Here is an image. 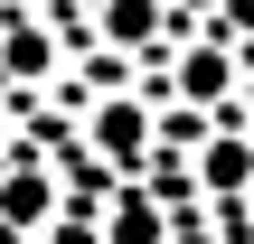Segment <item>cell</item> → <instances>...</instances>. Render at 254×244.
Instances as JSON below:
<instances>
[{"instance_id":"7","label":"cell","mask_w":254,"mask_h":244,"mask_svg":"<svg viewBox=\"0 0 254 244\" xmlns=\"http://www.w3.org/2000/svg\"><path fill=\"white\" fill-rule=\"evenodd\" d=\"M226 19H236V28H254V0H226Z\"/></svg>"},{"instance_id":"1","label":"cell","mask_w":254,"mask_h":244,"mask_svg":"<svg viewBox=\"0 0 254 244\" xmlns=\"http://www.w3.org/2000/svg\"><path fill=\"white\" fill-rule=\"evenodd\" d=\"M226 85H236V66H226V56H217V47H198V56H189V66H179V94H189V103H217V94H226Z\"/></svg>"},{"instance_id":"4","label":"cell","mask_w":254,"mask_h":244,"mask_svg":"<svg viewBox=\"0 0 254 244\" xmlns=\"http://www.w3.org/2000/svg\"><path fill=\"white\" fill-rule=\"evenodd\" d=\"M94 141H113V150L132 160V150H141V103H113V113L94 122Z\"/></svg>"},{"instance_id":"6","label":"cell","mask_w":254,"mask_h":244,"mask_svg":"<svg viewBox=\"0 0 254 244\" xmlns=\"http://www.w3.org/2000/svg\"><path fill=\"white\" fill-rule=\"evenodd\" d=\"M9 216H19V226H28V216H47V179H38V169H28V179H9Z\"/></svg>"},{"instance_id":"3","label":"cell","mask_w":254,"mask_h":244,"mask_svg":"<svg viewBox=\"0 0 254 244\" xmlns=\"http://www.w3.org/2000/svg\"><path fill=\"white\" fill-rule=\"evenodd\" d=\"M254 179V150L245 141H217V150H207V188H245Z\"/></svg>"},{"instance_id":"2","label":"cell","mask_w":254,"mask_h":244,"mask_svg":"<svg viewBox=\"0 0 254 244\" xmlns=\"http://www.w3.org/2000/svg\"><path fill=\"white\" fill-rule=\"evenodd\" d=\"M160 235H170V216H160L151 197H123V207H113V244H160Z\"/></svg>"},{"instance_id":"5","label":"cell","mask_w":254,"mask_h":244,"mask_svg":"<svg viewBox=\"0 0 254 244\" xmlns=\"http://www.w3.org/2000/svg\"><path fill=\"white\" fill-rule=\"evenodd\" d=\"M104 38H151V0H104Z\"/></svg>"}]
</instances>
